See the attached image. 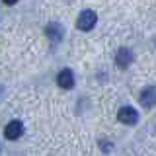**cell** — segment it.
<instances>
[{"mask_svg": "<svg viewBox=\"0 0 156 156\" xmlns=\"http://www.w3.org/2000/svg\"><path fill=\"white\" fill-rule=\"evenodd\" d=\"M98 23V14L94 10H82L78 14V20H76V27L80 31H90L94 29V26Z\"/></svg>", "mask_w": 156, "mask_h": 156, "instance_id": "obj_1", "label": "cell"}, {"mask_svg": "<svg viewBox=\"0 0 156 156\" xmlns=\"http://www.w3.org/2000/svg\"><path fill=\"white\" fill-rule=\"evenodd\" d=\"M117 119H119L123 125H136L139 123V111H136L135 107H131V105H123V107H119V111H117Z\"/></svg>", "mask_w": 156, "mask_h": 156, "instance_id": "obj_2", "label": "cell"}, {"mask_svg": "<svg viewBox=\"0 0 156 156\" xmlns=\"http://www.w3.org/2000/svg\"><path fill=\"white\" fill-rule=\"evenodd\" d=\"M22 135H23V123L20 119H12L4 127V136H6L8 140H18Z\"/></svg>", "mask_w": 156, "mask_h": 156, "instance_id": "obj_3", "label": "cell"}, {"mask_svg": "<svg viewBox=\"0 0 156 156\" xmlns=\"http://www.w3.org/2000/svg\"><path fill=\"white\" fill-rule=\"evenodd\" d=\"M133 62V51L129 47H121L119 51L115 53V65L121 68V70H127Z\"/></svg>", "mask_w": 156, "mask_h": 156, "instance_id": "obj_4", "label": "cell"}, {"mask_svg": "<svg viewBox=\"0 0 156 156\" xmlns=\"http://www.w3.org/2000/svg\"><path fill=\"white\" fill-rule=\"evenodd\" d=\"M57 86L62 90H72L74 88V74H72L70 68H62L57 74Z\"/></svg>", "mask_w": 156, "mask_h": 156, "instance_id": "obj_5", "label": "cell"}, {"mask_svg": "<svg viewBox=\"0 0 156 156\" xmlns=\"http://www.w3.org/2000/svg\"><path fill=\"white\" fill-rule=\"evenodd\" d=\"M45 35L51 39L53 43H61L62 37H65V27H62L58 22H51V23L45 27Z\"/></svg>", "mask_w": 156, "mask_h": 156, "instance_id": "obj_6", "label": "cell"}, {"mask_svg": "<svg viewBox=\"0 0 156 156\" xmlns=\"http://www.w3.org/2000/svg\"><path fill=\"white\" fill-rule=\"evenodd\" d=\"M140 104L146 107H154L156 105V86H146L139 96Z\"/></svg>", "mask_w": 156, "mask_h": 156, "instance_id": "obj_7", "label": "cell"}, {"mask_svg": "<svg viewBox=\"0 0 156 156\" xmlns=\"http://www.w3.org/2000/svg\"><path fill=\"white\" fill-rule=\"evenodd\" d=\"M2 2H4V4H6V6H14V4H16V2H18V0H2Z\"/></svg>", "mask_w": 156, "mask_h": 156, "instance_id": "obj_8", "label": "cell"}]
</instances>
